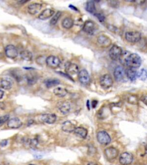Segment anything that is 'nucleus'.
I'll return each mask as SVG.
<instances>
[{
  "label": "nucleus",
  "instance_id": "obj_1",
  "mask_svg": "<svg viewBox=\"0 0 147 165\" xmlns=\"http://www.w3.org/2000/svg\"><path fill=\"white\" fill-rule=\"evenodd\" d=\"M125 64L129 68L136 69L140 67L141 64V59L136 53H132L125 59Z\"/></svg>",
  "mask_w": 147,
  "mask_h": 165
},
{
  "label": "nucleus",
  "instance_id": "obj_2",
  "mask_svg": "<svg viewBox=\"0 0 147 165\" xmlns=\"http://www.w3.org/2000/svg\"><path fill=\"white\" fill-rule=\"evenodd\" d=\"M125 39L129 43L135 44L139 42L141 38V35L137 31H129L125 33Z\"/></svg>",
  "mask_w": 147,
  "mask_h": 165
},
{
  "label": "nucleus",
  "instance_id": "obj_3",
  "mask_svg": "<svg viewBox=\"0 0 147 165\" xmlns=\"http://www.w3.org/2000/svg\"><path fill=\"white\" fill-rule=\"evenodd\" d=\"M97 139L98 142L103 145H108L111 142L110 135L105 131H99L97 135Z\"/></svg>",
  "mask_w": 147,
  "mask_h": 165
},
{
  "label": "nucleus",
  "instance_id": "obj_4",
  "mask_svg": "<svg viewBox=\"0 0 147 165\" xmlns=\"http://www.w3.org/2000/svg\"><path fill=\"white\" fill-rule=\"evenodd\" d=\"M61 64V61L59 57L51 55L47 57L46 59V64L48 67L52 69H57L59 67Z\"/></svg>",
  "mask_w": 147,
  "mask_h": 165
},
{
  "label": "nucleus",
  "instance_id": "obj_5",
  "mask_svg": "<svg viewBox=\"0 0 147 165\" xmlns=\"http://www.w3.org/2000/svg\"><path fill=\"white\" fill-rule=\"evenodd\" d=\"M122 54V49L117 45H114L111 46L109 51V56L112 60H119Z\"/></svg>",
  "mask_w": 147,
  "mask_h": 165
},
{
  "label": "nucleus",
  "instance_id": "obj_6",
  "mask_svg": "<svg viewBox=\"0 0 147 165\" xmlns=\"http://www.w3.org/2000/svg\"><path fill=\"white\" fill-rule=\"evenodd\" d=\"M100 85L104 89H109L113 84V80L110 75L105 74L100 79Z\"/></svg>",
  "mask_w": 147,
  "mask_h": 165
},
{
  "label": "nucleus",
  "instance_id": "obj_7",
  "mask_svg": "<svg viewBox=\"0 0 147 165\" xmlns=\"http://www.w3.org/2000/svg\"><path fill=\"white\" fill-rule=\"evenodd\" d=\"M57 107L59 111L62 114L67 115L70 113L71 105L69 102L67 100H62L58 103Z\"/></svg>",
  "mask_w": 147,
  "mask_h": 165
},
{
  "label": "nucleus",
  "instance_id": "obj_8",
  "mask_svg": "<svg viewBox=\"0 0 147 165\" xmlns=\"http://www.w3.org/2000/svg\"><path fill=\"white\" fill-rule=\"evenodd\" d=\"M133 157V155L128 152L122 153L119 158V162L122 165H129L132 163Z\"/></svg>",
  "mask_w": 147,
  "mask_h": 165
},
{
  "label": "nucleus",
  "instance_id": "obj_9",
  "mask_svg": "<svg viewBox=\"0 0 147 165\" xmlns=\"http://www.w3.org/2000/svg\"><path fill=\"white\" fill-rule=\"evenodd\" d=\"M78 79L83 85H87L90 82V76L86 69H82L78 73Z\"/></svg>",
  "mask_w": 147,
  "mask_h": 165
},
{
  "label": "nucleus",
  "instance_id": "obj_10",
  "mask_svg": "<svg viewBox=\"0 0 147 165\" xmlns=\"http://www.w3.org/2000/svg\"><path fill=\"white\" fill-rule=\"evenodd\" d=\"M65 70L67 75L70 76L71 75H75L76 74H78L79 72V67L77 64L72 63L70 62L67 63L65 65Z\"/></svg>",
  "mask_w": 147,
  "mask_h": 165
},
{
  "label": "nucleus",
  "instance_id": "obj_11",
  "mask_svg": "<svg viewBox=\"0 0 147 165\" xmlns=\"http://www.w3.org/2000/svg\"><path fill=\"white\" fill-rule=\"evenodd\" d=\"M5 55L8 58L13 59L18 56V50L16 47L13 45H8L5 49Z\"/></svg>",
  "mask_w": 147,
  "mask_h": 165
},
{
  "label": "nucleus",
  "instance_id": "obj_12",
  "mask_svg": "<svg viewBox=\"0 0 147 165\" xmlns=\"http://www.w3.org/2000/svg\"><path fill=\"white\" fill-rule=\"evenodd\" d=\"M105 154L108 161H112L117 157L118 151L114 147H110L105 150Z\"/></svg>",
  "mask_w": 147,
  "mask_h": 165
},
{
  "label": "nucleus",
  "instance_id": "obj_13",
  "mask_svg": "<svg viewBox=\"0 0 147 165\" xmlns=\"http://www.w3.org/2000/svg\"><path fill=\"white\" fill-rule=\"evenodd\" d=\"M96 30V25L91 20L86 21L83 26V30L87 34L92 35L94 34Z\"/></svg>",
  "mask_w": 147,
  "mask_h": 165
},
{
  "label": "nucleus",
  "instance_id": "obj_14",
  "mask_svg": "<svg viewBox=\"0 0 147 165\" xmlns=\"http://www.w3.org/2000/svg\"><path fill=\"white\" fill-rule=\"evenodd\" d=\"M125 75H126V71L124 68L122 66H119L115 68L114 71V76L115 79L117 82L122 81L124 79Z\"/></svg>",
  "mask_w": 147,
  "mask_h": 165
},
{
  "label": "nucleus",
  "instance_id": "obj_15",
  "mask_svg": "<svg viewBox=\"0 0 147 165\" xmlns=\"http://www.w3.org/2000/svg\"><path fill=\"white\" fill-rule=\"evenodd\" d=\"M41 119L44 123L52 124L56 120V116L55 113H45L41 116Z\"/></svg>",
  "mask_w": 147,
  "mask_h": 165
},
{
  "label": "nucleus",
  "instance_id": "obj_16",
  "mask_svg": "<svg viewBox=\"0 0 147 165\" xmlns=\"http://www.w3.org/2000/svg\"><path fill=\"white\" fill-rule=\"evenodd\" d=\"M42 5L39 3H32L28 6V12L31 15L37 14L42 9Z\"/></svg>",
  "mask_w": 147,
  "mask_h": 165
},
{
  "label": "nucleus",
  "instance_id": "obj_17",
  "mask_svg": "<svg viewBox=\"0 0 147 165\" xmlns=\"http://www.w3.org/2000/svg\"><path fill=\"white\" fill-rule=\"evenodd\" d=\"M55 15V11L52 9H45L39 15V18L41 20H46L50 18Z\"/></svg>",
  "mask_w": 147,
  "mask_h": 165
},
{
  "label": "nucleus",
  "instance_id": "obj_18",
  "mask_svg": "<svg viewBox=\"0 0 147 165\" xmlns=\"http://www.w3.org/2000/svg\"><path fill=\"white\" fill-rule=\"evenodd\" d=\"M22 122L18 118H13L8 120L7 127L12 129H17L22 126Z\"/></svg>",
  "mask_w": 147,
  "mask_h": 165
},
{
  "label": "nucleus",
  "instance_id": "obj_19",
  "mask_svg": "<svg viewBox=\"0 0 147 165\" xmlns=\"http://www.w3.org/2000/svg\"><path fill=\"white\" fill-rule=\"evenodd\" d=\"M98 43L102 47H108L111 44L110 38L105 35H101L97 38Z\"/></svg>",
  "mask_w": 147,
  "mask_h": 165
},
{
  "label": "nucleus",
  "instance_id": "obj_20",
  "mask_svg": "<svg viewBox=\"0 0 147 165\" xmlns=\"http://www.w3.org/2000/svg\"><path fill=\"white\" fill-rule=\"evenodd\" d=\"M75 128H76L75 125L71 121H69V120L65 122L62 126V130L63 131L68 133H74Z\"/></svg>",
  "mask_w": 147,
  "mask_h": 165
},
{
  "label": "nucleus",
  "instance_id": "obj_21",
  "mask_svg": "<svg viewBox=\"0 0 147 165\" xmlns=\"http://www.w3.org/2000/svg\"><path fill=\"white\" fill-rule=\"evenodd\" d=\"M74 133L76 136L80 137L81 138L85 139L86 138L88 132V130L85 128L82 127H76V128L75 129Z\"/></svg>",
  "mask_w": 147,
  "mask_h": 165
},
{
  "label": "nucleus",
  "instance_id": "obj_22",
  "mask_svg": "<svg viewBox=\"0 0 147 165\" xmlns=\"http://www.w3.org/2000/svg\"><path fill=\"white\" fill-rule=\"evenodd\" d=\"M137 72L136 69L128 68L126 71V75L131 81L133 82L137 78Z\"/></svg>",
  "mask_w": 147,
  "mask_h": 165
},
{
  "label": "nucleus",
  "instance_id": "obj_23",
  "mask_svg": "<svg viewBox=\"0 0 147 165\" xmlns=\"http://www.w3.org/2000/svg\"><path fill=\"white\" fill-rule=\"evenodd\" d=\"M68 93V91L66 88L61 87H56L53 90V94L59 98H63L65 97Z\"/></svg>",
  "mask_w": 147,
  "mask_h": 165
},
{
  "label": "nucleus",
  "instance_id": "obj_24",
  "mask_svg": "<svg viewBox=\"0 0 147 165\" xmlns=\"http://www.w3.org/2000/svg\"><path fill=\"white\" fill-rule=\"evenodd\" d=\"M74 24V20L71 17H66L63 20L62 25L65 29H70L73 27Z\"/></svg>",
  "mask_w": 147,
  "mask_h": 165
},
{
  "label": "nucleus",
  "instance_id": "obj_25",
  "mask_svg": "<svg viewBox=\"0 0 147 165\" xmlns=\"http://www.w3.org/2000/svg\"><path fill=\"white\" fill-rule=\"evenodd\" d=\"M20 57L26 61H31L33 59V55L28 50H24L20 53Z\"/></svg>",
  "mask_w": 147,
  "mask_h": 165
},
{
  "label": "nucleus",
  "instance_id": "obj_26",
  "mask_svg": "<svg viewBox=\"0 0 147 165\" xmlns=\"http://www.w3.org/2000/svg\"><path fill=\"white\" fill-rule=\"evenodd\" d=\"M0 87L4 90H9L12 87V83L7 79H2L0 81Z\"/></svg>",
  "mask_w": 147,
  "mask_h": 165
},
{
  "label": "nucleus",
  "instance_id": "obj_27",
  "mask_svg": "<svg viewBox=\"0 0 147 165\" xmlns=\"http://www.w3.org/2000/svg\"><path fill=\"white\" fill-rule=\"evenodd\" d=\"M126 100L128 103L133 105H137L139 104V98L136 95H128L126 96Z\"/></svg>",
  "mask_w": 147,
  "mask_h": 165
},
{
  "label": "nucleus",
  "instance_id": "obj_28",
  "mask_svg": "<svg viewBox=\"0 0 147 165\" xmlns=\"http://www.w3.org/2000/svg\"><path fill=\"white\" fill-rule=\"evenodd\" d=\"M44 84L47 88H52L60 84V81L57 79H48L44 81Z\"/></svg>",
  "mask_w": 147,
  "mask_h": 165
},
{
  "label": "nucleus",
  "instance_id": "obj_29",
  "mask_svg": "<svg viewBox=\"0 0 147 165\" xmlns=\"http://www.w3.org/2000/svg\"><path fill=\"white\" fill-rule=\"evenodd\" d=\"M86 10L88 13L95 15L96 13V8L94 2L92 1L87 2L86 4Z\"/></svg>",
  "mask_w": 147,
  "mask_h": 165
},
{
  "label": "nucleus",
  "instance_id": "obj_30",
  "mask_svg": "<svg viewBox=\"0 0 147 165\" xmlns=\"http://www.w3.org/2000/svg\"><path fill=\"white\" fill-rule=\"evenodd\" d=\"M137 78L142 81H144L147 79V69L143 68L137 72Z\"/></svg>",
  "mask_w": 147,
  "mask_h": 165
},
{
  "label": "nucleus",
  "instance_id": "obj_31",
  "mask_svg": "<svg viewBox=\"0 0 147 165\" xmlns=\"http://www.w3.org/2000/svg\"><path fill=\"white\" fill-rule=\"evenodd\" d=\"M62 12H60V11L56 13H55V14L53 15V16L52 17V18L51 20V21H50V24H51V25H56V24H57V23L58 22L59 18H60V17H61V15H62Z\"/></svg>",
  "mask_w": 147,
  "mask_h": 165
},
{
  "label": "nucleus",
  "instance_id": "obj_32",
  "mask_svg": "<svg viewBox=\"0 0 147 165\" xmlns=\"http://www.w3.org/2000/svg\"><path fill=\"white\" fill-rule=\"evenodd\" d=\"M46 59L43 56H38L36 59V61L37 64L39 65H44V64H46Z\"/></svg>",
  "mask_w": 147,
  "mask_h": 165
},
{
  "label": "nucleus",
  "instance_id": "obj_33",
  "mask_svg": "<svg viewBox=\"0 0 147 165\" xmlns=\"http://www.w3.org/2000/svg\"><path fill=\"white\" fill-rule=\"evenodd\" d=\"M9 120V115H5L4 116H2L0 117V126H2L5 123L7 122H8Z\"/></svg>",
  "mask_w": 147,
  "mask_h": 165
},
{
  "label": "nucleus",
  "instance_id": "obj_34",
  "mask_svg": "<svg viewBox=\"0 0 147 165\" xmlns=\"http://www.w3.org/2000/svg\"><path fill=\"white\" fill-rule=\"evenodd\" d=\"M96 17H97V18L98 19V20L101 22V23H103L105 20V16L102 13H96L94 15Z\"/></svg>",
  "mask_w": 147,
  "mask_h": 165
},
{
  "label": "nucleus",
  "instance_id": "obj_35",
  "mask_svg": "<svg viewBox=\"0 0 147 165\" xmlns=\"http://www.w3.org/2000/svg\"><path fill=\"white\" fill-rule=\"evenodd\" d=\"M27 82L30 84H33L36 82V78L34 76H28L27 78Z\"/></svg>",
  "mask_w": 147,
  "mask_h": 165
},
{
  "label": "nucleus",
  "instance_id": "obj_36",
  "mask_svg": "<svg viewBox=\"0 0 147 165\" xmlns=\"http://www.w3.org/2000/svg\"><path fill=\"white\" fill-rule=\"evenodd\" d=\"M141 100L146 105H147V94H145L143 95L141 98Z\"/></svg>",
  "mask_w": 147,
  "mask_h": 165
},
{
  "label": "nucleus",
  "instance_id": "obj_37",
  "mask_svg": "<svg viewBox=\"0 0 147 165\" xmlns=\"http://www.w3.org/2000/svg\"><path fill=\"white\" fill-rule=\"evenodd\" d=\"M7 140H3L0 143V146H1V147H5V146H7Z\"/></svg>",
  "mask_w": 147,
  "mask_h": 165
},
{
  "label": "nucleus",
  "instance_id": "obj_38",
  "mask_svg": "<svg viewBox=\"0 0 147 165\" xmlns=\"http://www.w3.org/2000/svg\"><path fill=\"white\" fill-rule=\"evenodd\" d=\"M97 104H98V102L97 100H93L91 103V106H92L93 108H96Z\"/></svg>",
  "mask_w": 147,
  "mask_h": 165
},
{
  "label": "nucleus",
  "instance_id": "obj_39",
  "mask_svg": "<svg viewBox=\"0 0 147 165\" xmlns=\"http://www.w3.org/2000/svg\"><path fill=\"white\" fill-rule=\"evenodd\" d=\"M0 109L4 110L5 109V105L3 102H0Z\"/></svg>",
  "mask_w": 147,
  "mask_h": 165
},
{
  "label": "nucleus",
  "instance_id": "obj_40",
  "mask_svg": "<svg viewBox=\"0 0 147 165\" xmlns=\"http://www.w3.org/2000/svg\"><path fill=\"white\" fill-rule=\"evenodd\" d=\"M4 95V92L1 90H0V100L3 98Z\"/></svg>",
  "mask_w": 147,
  "mask_h": 165
},
{
  "label": "nucleus",
  "instance_id": "obj_41",
  "mask_svg": "<svg viewBox=\"0 0 147 165\" xmlns=\"http://www.w3.org/2000/svg\"><path fill=\"white\" fill-rule=\"evenodd\" d=\"M69 7L70 8H71V9H73V10H75V11H78V9L76 8H75L74 6H73V5H70V6H69Z\"/></svg>",
  "mask_w": 147,
  "mask_h": 165
},
{
  "label": "nucleus",
  "instance_id": "obj_42",
  "mask_svg": "<svg viewBox=\"0 0 147 165\" xmlns=\"http://www.w3.org/2000/svg\"><path fill=\"white\" fill-rule=\"evenodd\" d=\"M87 165H98L95 162H89L88 164Z\"/></svg>",
  "mask_w": 147,
  "mask_h": 165
},
{
  "label": "nucleus",
  "instance_id": "obj_43",
  "mask_svg": "<svg viewBox=\"0 0 147 165\" xmlns=\"http://www.w3.org/2000/svg\"><path fill=\"white\" fill-rule=\"evenodd\" d=\"M87 107H88V110H90V102H89V100H88V102H87Z\"/></svg>",
  "mask_w": 147,
  "mask_h": 165
},
{
  "label": "nucleus",
  "instance_id": "obj_44",
  "mask_svg": "<svg viewBox=\"0 0 147 165\" xmlns=\"http://www.w3.org/2000/svg\"><path fill=\"white\" fill-rule=\"evenodd\" d=\"M33 165V164H30V165Z\"/></svg>",
  "mask_w": 147,
  "mask_h": 165
},
{
  "label": "nucleus",
  "instance_id": "obj_45",
  "mask_svg": "<svg viewBox=\"0 0 147 165\" xmlns=\"http://www.w3.org/2000/svg\"></svg>",
  "mask_w": 147,
  "mask_h": 165
}]
</instances>
